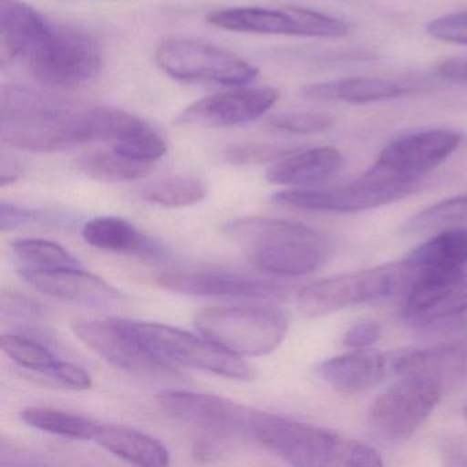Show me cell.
I'll return each instance as SVG.
<instances>
[{"mask_svg":"<svg viewBox=\"0 0 467 467\" xmlns=\"http://www.w3.org/2000/svg\"><path fill=\"white\" fill-rule=\"evenodd\" d=\"M24 65L43 86L76 88L97 78L102 67V50L88 32L51 24Z\"/></svg>","mask_w":467,"mask_h":467,"instance_id":"5b68a950","label":"cell"},{"mask_svg":"<svg viewBox=\"0 0 467 467\" xmlns=\"http://www.w3.org/2000/svg\"><path fill=\"white\" fill-rule=\"evenodd\" d=\"M98 141H109L114 151L130 160L152 163L168 152L165 138L149 122L117 109H95Z\"/></svg>","mask_w":467,"mask_h":467,"instance_id":"d6986e66","label":"cell"},{"mask_svg":"<svg viewBox=\"0 0 467 467\" xmlns=\"http://www.w3.org/2000/svg\"><path fill=\"white\" fill-rule=\"evenodd\" d=\"M95 441L128 463L146 467L171 463V453L160 440L127 426L99 425Z\"/></svg>","mask_w":467,"mask_h":467,"instance_id":"484cf974","label":"cell"},{"mask_svg":"<svg viewBox=\"0 0 467 467\" xmlns=\"http://www.w3.org/2000/svg\"><path fill=\"white\" fill-rule=\"evenodd\" d=\"M157 283L169 291L192 296L254 300H281L286 296V288L275 281L223 269L177 267L162 270L157 275Z\"/></svg>","mask_w":467,"mask_h":467,"instance_id":"2e32d148","label":"cell"},{"mask_svg":"<svg viewBox=\"0 0 467 467\" xmlns=\"http://www.w3.org/2000/svg\"><path fill=\"white\" fill-rule=\"evenodd\" d=\"M0 103V136L15 149L51 154L98 141L95 109L20 86L4 87Z\"/></svg>","mask_w":467,"mask_h":467,"instance_id":"6da1fadb","label":"cell"},{"mask_svg":"<svg viewBox=\"0 0 467 467\" xmlns=\"http://www.w3.org/2000/svg\"><path fill=\"white\" fill-rule=\"evenodd\" d=\"M381 336V327L376 321H363L354 325L344 335V346L352 348H366L373 346Z\"/></svg>","mask_w":467,"mask_h":467,"instance_id":"f35d334b","label":"cell"},{"mask_svg":"<svg viewBox=\"0 0 467 467\" xmlns=\"http://www.w3.org/2000/svg\"><path fill=\"white\" fill-rule=\"evenodd\" d=\"M78 168L89 179L108 184L143 179L151 171L152 163L130 160L119 152H94L78 161Z\"/></svg>","mask_w":467,"mask_h":467,"instance_id":"f1b7e54d","label":"cell"},{"mask_svg":"<svg viewBox=\"0 0 467 467\" xmlns=\"http://www.w3.org/2000/svg\"><path fill=\"white\" fill-rule=\"evenodd\" d=\"M128 322L141 343L165 362L201 368L239 381L255 379L256 373L250 363L209 338L198 337L171 325Z\"/></svg>","mask_w":467,"mask_h":467,"instance_id":"8992f818","label":"cell"},{"mask_svg":"<svg viewBox=\"0 0 467 467\" xmlns=\"http://www.w3.org/2000/svg\"><path fill=\"white\" fill-rule=\"evenodd\" d=\"M294 151L295 150L278 146V144H236L226 150L225 158L234 165H258V163L281 160Z\"/></svg>","mask_w":467,"mask_h":467,"instance_id":"e575fe53","label":"cell"},{"mask_svg":"<svg viewBox=\"0 0 467 467\" xmlns=\"http://www.w3.org/2000/svg\"><path fill=\"white\" fill-rule=\"evenodd\" d=\"M336 119L330 114L318 111H295V113L278 114L267 119L266 128L277 132L292 135H314L329 130Z\"/></svg>","mask_w":467,"mask_h":467,"instance_id":"836d02e7","label":"cell"},{"mask_svg":"<svg viewBox=\"0 0 467 467\" xmlns=\"http://www.w3.org/2000/svg\"><path fill=\"white\" fill-rule=\"evenodd\" d=\"M387 358L381 352L366 347L322 360L316 371L336 389L346 393H359L381 382L387 373Z\"/></svg>","mask_w":467,"mask_h":467,"instance_id":"7402d4cb","label":"cell"},{"mask_svg":"<svg viewBox=\"0 0 467 467\" xmlns=\"http://www.w3.org/2000/svg\"><path fill=\"white\" fill-rule=\"evenodd\" d=\"M343 155L335 147H316L294 151L278 160L267 171V182L291 187H313L324 184L338 173Z\"/></svg>","mask_w":467,"mask_h":467,"instance_id":"603a6c76","label":"cell"},{"mask_svg":"<svg viewBox=\"0 0 467 467\" xmlns=\"http://www.w3.org/2000/svg\"><path fill=\"white\" fill-rule=\"evenodd\" d=\"M426 34L440 42L467 46V12L451 13L431 21Z\"/></svg>","mask_w":467,"mask_h":467,"instance_id":"d590c367","label":"cell"},{"mask_svg":"<svg viewBox=\"0 0 467 467\" xmlns=\"http://www.w3.org/2000/svg\"><path fill=\"white\" fill-rule=\"evenodd\" d=\"M250 433L292 466H382L379 453L363 442L270 412L251 410Z\"/></svg>","mask_w":467,"mask_h":467,"instance_id":"3957f363","label":"cell"},{"mask_svg":"<svg viewBox=\"0 0 467 467\" xmlns=\"http://www.w3.org/2000/svg\"><path fill=\"white\" fill-rule=\"evenodd\" d=\"M463 414H464V418H466V420H467V404H466V406L463 407Z\"/></svg>","mask_w":467,"mask_h":467,"instance_id":"f6af8a7d","label":"cell"},{"mask_svg":"<svg viewBox=\"0 0 467 467\" xmlns=\"http://www.w3.org/2000/svg\"><path fill=\"white\" fill-rule=\"evenodd\" d=\"M403 265L407 280L423 270L463 269L467 265V228L444 229L415 248Z\"/></svg>","mask_w":467,"mask_h":467,"instance_id":"4316f807","label":"cell"},{"mask_svg":"<svg viewBox=\"0 0 467 467\" xmlns=\"http://www.w3.org/2000/svg\"><path fill=\"white\" fill-rule=\"evenodd\" d=\"M140 196L149 203L179 209L203 201L206 188L201 182L190 177H169L144 187Z\"/></svg>","mask_w":467,"mask_h":467,"instance_id":"f546056e","label":"cell"},{"mask_svg":"<svg viewBox=\"0 0 467 467\" xmlns=\"http://www.w3.org/2000/svg\"><path fill=\"white\" fill-rule=\"evenodd\" d=\"M229 440L201 434L192 445V453L198 461L212 462L226 451Z\"/></svg>","mask_w":467,"mask_h":467,"instance_id":"60d3db41","label":"cell"},{"mask_svg":"<svg viewBox=\"0 0 467 467\" xmlns=\"http://www.w3.org/2000/svg\"><path fill=\"white\" fill-rule=\"evenodd\" d=\"M48 379L58 387L73 390L89 389L92 385V379L83 368L73 365V363L58 360L53 370L47 374Z\"/></svg>","mask_w":467,"mask_h":467,"instance_id":"74e56055","label":"cell"},{"mask_svg":"<svg viewBox=\"0 0 467 467\" xmlns=\"http://www.w3.org/2000/svg\"><path fill=\"white\" fill-rule=\"evenodd\" d=\"M467 223V193L445 199L412 217L404 229L409 234H423L444 231Z\"/></svg>","mask_w":467,"mask_h":467,"instance_id":"4dcf8cb0","label":"cell"},{"mask_svg":"<svg viewBox=\"0 0 467 467\" xmlns=\"http://www.w3.org/2000/svg\"><path fill=\"white\" fill-rule=\"evenodd\" d=\"M407 286L403 316L415 327H444L467 316L466 267L414 273Z\"/></svg>","mask_w":467,"mask_h":467,"instance_id":"7c38bea8","label":"cell"},{"mask_svg":"<svg viewBox=\"0 0 467 467\" xmlns=\"http://www.w3.org/2000/svg\"><path fill=\"white\" fill-rule=\"evenodd\" d=\"M442 389L434 382L400 379L374 400L368 411L370 425L385 439H409L436 409Z\"/></svg>","mask_w":467,"mask_h":467,"instance_id":"5bb4252c","label":"cell"},{"mask_svg":"<svg viewBox=\"0 0 467 467\" xmlns=\"http://www.w3.org/2000/svg\"><path fill=\"white\" fill-rule=\"evenodd\" d=\"M409 87L384 78H354L343 80L317 83L305 87L300 95L306 99L340 100L351 105L384 102L411 94Z\"/></svg>","mask_w":467,"mask_h":467,"instance_id":"d4e9b609","label":"cell"},{"mask_svg":"<svg viewBox=\"0 0 467 467\" xmlns=\"http://www.w3.org/2000/svg\"><path fill=\"white\" fill-rule=\"evenodd\" d=\"M223 232L259 269L285 277L316 272L330 254V242L325 234L292 221L237 218L225 225Z\"/></svg>","mask_w":467,"mask_h":467,"instance_id":"7a4b0ae2","label":"cell"},{"mask_svg":"<svg viewBox=\"0 0 467 467\" xmlns=\"http://www.w3.org/2000/svg\"><path fill=\"white\" fill-rule=\"evenodd\" d=\"M406 284L403 261L344 273L306 285L297 295V308L303 316L317 318L360 303L381 299Z\"/></svg>","mask_w":467,"mask_h":467,"instance_id":"52a82bcc","label":"cell"},{"mask_svg":"<svg viewBox=\"0 0 467 467\" xmlns=\"http://www.w3.org/2000/svg\"><path fill=\"white\" fill-rule=\"evenodd\" d=\"M34 218L35 213L26 209V207L6 203V202H2V204H0V231L4 234L26 225Z\"/></svg>","mask_w":467,"mask_h":467,"instance_id":"ab89813d","label":"cell"},{"mask_svg":"<svg viewBox=\"0 0 467 467\" xmlns=\"http://www.w3.org/2000/svg\"><path fill=\"white\" fill-rule=\"evenodd\" d=\"M21 166L16 158L2 155V168H0V187L15 184L21 176Z\"/></svg>","mask_w":467,"mask_h":467,"instance_id":"7bdbcfd3","label":"cell"},{"mask_svg":"<svg viewBox=\"0 0 467 467\" xmlns=\"http://www.w3.org/2000/svg\"><path fill=\"white\" fill-rule=\"evenodd\" d=\"M0 347L5 354L26 370L47 376L58 362L53 352L35 338L15 333L0 336Z\"/></svg>","mask_w":467,"mask_h":467,"instance_id":"d6a6232c","label":"cell"},{"mask_svg":"<svg viewBox=\"0 0 467 467\" xmlns=\"http://www.w3.org/2000/svg\"><path fill=\"white\" fill-rule=\"evenodd\" d=\"M21 418L37 431L73 440H95L99 429L89 418L50 407H29L21 411Z\"/></svg>","mask_w":467,"mask_h":467,"instance_id":"83f0119b","label":"cell"},{"mask_svg":"<svg viewBox=\"0 0 467 467\" xmlns=\"http://www.w3.org/2000/svg\"><path fill=\"white\" fill-rule=\"evenodd\" d=\"M462 135L453 130H429L390 141L368 171L387 179L420 182L458 150Z\"/></svg>","mask_w":467,"mask_h":467,"instance_id":"4fadbf2b","label":"cell"},{"mask_svg":"<svg viewBox=\"0 0 467 467\" xmlns=\"http://www.w3.org/2000/svg\"><path fill=\"white\" fill-rule=\"evenodd\" d=\"M84 240L98 250L128 254L140 258H160L161 245L141 234L135 225L119 217H99L84 225Z\"/></svg>","mask_w":467,"mask_h":467,"instance_id":"cb8c5ba5","label":"cell"},{"mask_svg":"<svg viewBox=\"0 0 467 467\" xmlns=\"http://www.w3.org/2000/svg\"><path fill=\"white\" fill-rule=\"evenodd\" d=\"M206 21L215 28L242 34L344 37L351 31L348 24L338 18L303 7H236L210 13Z\"/></svg>","mask_w":467,"mask_h":467,"instance_id":"8fae6325","label":"cell"},{"mask_svg":"<svg viewBox=\"0 0 467 467\" xmlns=\"http://www.w3.org/2000/svg\"><path fill=\"white\" fill-rule=\"evenodd\" d=\"M466 349L462 344H441L422 349H404L392 359L400 379H422L444 388L463 373Z\"/></svg>","mask_w":467,"mask_h":467,"instance_id":"44dd1931","label":"cell"},{"mask_svg":"<svg viewBox=\"0 0 467 467\" xmlns=\"http://www.w3.org/2000/svg\"><path fill=\"white\" fill-rule=\"evenodd\" d=\"M162 411L174 420L190 423L201 434L232 440L250 433L251 410L223 396L190 390H162L157 395Z\"/></svg>","mask_w":467,"mask_h":467,"instance_id":"9a60e30c","label":"cell"},{"mask_svg":"<svg viewBox=\"0 0 467 467\" xmlns=\"http://www.w3.org/2000/svg\"><path fill=\"white\" fill-rule=\"evenodd\" d=\"M51 24L24 0H0V46L4 59L26 64Z\"/></svg>","mask_w":467,"mask_h":467,"instance_id":"ffe728a7","label":"cell"},{"mask_svg":"<svg viewBox=\"0 0 467 467\" xmlns=\"http://www.w3.org/2000/svg\"><path fill=\"white\" fill-rule=\"evenodd\" d=\"M13 254L23 262V267L57 269L81 267L80 262L58 243L43 239H20L12 243Z\"/></svg>","mask_w":467,"mask_h":467,"instance_id":"1f68e13d","label":"cell"},{"mask_svg":"<svg viewBox=\"0 0 467 467\" xmlns=\"http://www.w3.org/2000/svg\"><path fill=\"white\" fill-rule=\"evenodd\" d=\"M278 98L280 94L272 87L218 92L188 106L174 122L182 127H239L261 119L277 103Z\"/></svg>","mask_w":467,"mask_h":467,"instance_id":"e0dca14e","label":"cell"},{"mask_svg":"<svg viewBox=\"0 0 467 467\" xmlns=\"http://www.w3.org/2000/svg\"><path fill=\"white\" fill-rule=\"evenodd\" d=\"M445 455L448 458L452 459L451 463L452 464H461V466H467V445L466 444H458V442H452L448 447L447 452Z\"/></svg>","mask_w":467,"mask_h":467,"instance_id":"ee69618b","label":"cell"},{"mask_svg":"<svg viewBox=\"0 0 467 467\" xmlns=\"http://www.w3.org/2000/svg\"><path fill=\"white\" fill-rule=\"evenodd\" d=\"M20 275L32 288L64 302L108 308L119 305L125 299L119 289L81 267H23Z\"/></svg>","mask_w":467,"mask_h":467,"instance_id":"ac0fdd59","label":"cell"},{"mask_svg":"<svg viewBox=\"0 0 467 467\" xmlns=\"http://www.w3.org/2000/svg\"><path fill=\"white\" fill-rule=\"evenodd\" d=\"M0 314L4 319L31 322L39 319L43 311L35 300L24 295L17 292H4L0 297Z\"/></svg>","mask_w":467,"mask_h":467,"instance_id":"8d00e7d4","label":"cell"},{"mask_svg":"<svg viewBox=\"0 0 467 467\" xmlns=\"http://www.w3.org/2000/svg\"><path fill=\"white\" fill-rule=\"evenodd\" d=\"M195 327L203 337L237 357H262L283 343L288 318L266 306H214L196 314Z\"/></svg>","mask_w":467,"mask_h":467,"instance_id":"277c9868","label":"cell"},{"mask_svg":"<svg viewBox=\"0 0 467 467\" xmlns=\"http://www.w3.org/2000/svg\"><path fill=\"white\" fill-rule=\"evenodd\" d=\"M72 329L89 349L119 370L157 381L184 377L174 365L152 354L124 319L78 321Z\"/></svg>","mask_w":467,"mask_h":467,"instance_id":"9c48e42d","label":"cell"},{"mask_svg":"<svg viewBox=\"0 0 467 467\" xmlns=\"http://www.w3.org/2000/svg\"><path fill=\"white\" fill-rule=\"evenodd\" d=\"M154 59L169 78L190 83L239 87L251 83L259 73L242 57L196 40H166L158 46Z\"/></svg>","mask_w":467,"mask_h":467,"instance_id":"ba28073f","label":"cell"},{"mask_svg":"<svg viewBox=\"0 0 467 467\" xmlns=\"http://www.w3.org/2000/svg\"><path fill=\"white\" fill-rule=\"evenodd\" d=\"M437 75L452 83H467V58H448L440 62Z\"/></svg>","mask_w":467,"mask_h":467,"instance_id":"b9f144b4","label":"cell"},{"mask_svg":"<svg viewBox=\"0 0 467 467\" xmlns=\"http://www.w3.org/2000/svg\"><path fill=\"white\" fill-rule=\"evenodd\" d=\"M420 182H399L366 171L362 177L333 188H299L273 196L275 202L314 212L358 213L376 209L412 195Z\"/></svg>","mask_w":467,"mask_h":467,"instance_id":"30bf717a","label":"cell"}]
</instances>
